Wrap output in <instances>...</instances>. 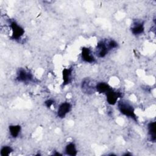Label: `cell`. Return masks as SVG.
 Returning <instances> with one entry per match:
<instances>
[{"label":"cell","mask_w":156,"mask_h":156,"mask_svg":"<svg viewBox=\"0 0 156 156\" xmlns=\"http://www.w3.org/2000/svg\"><path fill=\"white\" fill-rule=\"evenodd\" d=\"M118 108L122 114L132 118L135 121H137V118L136 115L135 113L134 109L130 104H129L126 101H121L118 102Z\"/></svg>","instance_id":"cell-1"},{"label":"cell","mask_w":156,"mask_h":156,"mask_svg":"<svg viewBox=\"0 0 156 156\" xmlns=\"http://www.w3.org/2000/svg\"><path fill=\"white\" fill-rule=\"evenodd\" d=\"M110 49L111 48H110L108 41H101L97 44V55L99 57H104Z\"/></svg>","instance_id":"cell-2"},{"label":"cell","mask_w":156,"mask_h":156,"mask_svg":"<svg viewBox=\"0 0 156 156\" xmlns=\"http://www.w3.org/2000/svg\"><path fill=\"white\" fill-rule=\"evenodd\" d=\"M10 27L12 30V38L13 40H18L24 33L23 28L19 26L15 21L11 22Z\"/></svg>","instance_id":"cell-3"},{"label":"cell","mask_w":156,"mask_h":156,"mask_svg":"<svg viewBox=\"0 0 156 156\" xmlns=\"http://www.w3.org/2000/svg\"><path fill=\"white\" fill-rule=\"evenodd\" d=\"M107 101L108 103L110 105H114L116 104L118 98H121L122 94L119 92L114 91L112 88L106 93Z\"/></svg>","instance_id":"cell-4"},{"label":"cell","mask_w":156,"mask_h":156,"mask_svg":"<svg viewBox=\"0 0 156 156\" xmlns=\"http://www.w3.org/2000/svg\"><path fill=\"white\" fill-rule=\"evenodd\" d=\"M16 79L20 82H26L32 79V75L31 73L27 72L23 69H20L17 73Z\"/></svg>","instance_id":"cell-5"},{"label":"cell","mask_w":156,"mask_h":156,"mask_svg":"<svg viewBox=\"0 0 156 156\" xmlns=\"http://www.w3.org/2000/svg\"><path fill=\"white\" fill-rule=\"evenodd\" d=\"M71 105L68 102L62 103L60 107H58L57 111V115L59 118H63L65 116V115L70 111L71 110Z\"/></svg>","instance_id":"cell-6"},{"label":"cell","mask_w":156,"mask_h":156,"mask_svg":"<svg viewBox=\"0 0 156 156\" xmlns=\"http://www.w3.org/2000/svg\"><path fill=\"white\" fill-rule=\"evenodd\" d=\"M82 58L86 62L93 63L94 62V58L91 55V52L89 48H83L82 50Z\"/></svg>","instance_id":"cell-7"},{"label":"cell","mask_w":156,"mask_h":156,"mask_svg":"<svg viewBox=\"0 0 156 156\" xmlns=\"http://www.w3.org/2000/svg\"><path fill=\"white\" fill-rule=\"evenodd\" d=\"M155 122H151L148 126V133L150 137L151 141L155 142L156 136H155Z\"/></svg>","instance_id":"cell-8"},{"label":"cell","mask_w":156,"mask_h":156,"mask_svg":"<svg viewBox=\"0 0 156 156\" xmlns=\"http://www.w3.org/2000/svg\"><path fill=\"white\" fill-rule=\"evenodd\" d=\"M96 89L99 93H107L112 89V88L107 83L101 82L96 85Z\"/></svg>","instance_id":"cell-9"},{"label":"cell","mask_w":156,"mask_h":156,"mask_svg":"<svg viewBox=\"0 0 156 156\" xmlns=\"http://www.w3.org/2000/svg\"><path fill=\"white\" fill-rule=\"evenodd\" d=\"M72 68H65L63 71V85H67L70 82L71 77Z\"/></svg>","instance_id":"cell-10"},{"label":"cell","mask_w":156,"mask_h":156,"mask_svg":"<svg viewBox=\"0 0 156 156\" xmlns=\"http://www.w3.org/2000/svg\"><path fill=\"white\" fill-rule=\"evenodd\" d=\"M132 32L134 35H139L144 31V24L143 23L136 22L134 23L133 26L131 29Z\"/></svg>","instance_id":"cell-11"},{"label":"cell","mask_w":156,"mask_h":156,"mask_svg":"<svg viewBox=\"0 0 156 156\" xmlns=\"http://www.w3.org/2000/svg\"><path fill=\"white\" fill-rule=\"evenodd\" d=\"M21 126L19 125H12L9 126V131L12 137L16 138L20 133Z\"/></svg>","instance_id":"cell-12"},{"label":"cell","mask_w":156,"mask_h":156,"mask_svg":"<svg viewBox=\"0 0 156 156\" xmlns=\"http://www.w3.org/2000/svg\"><path fill=\"white\" fill-rule=\"evenodd\" d=\"M65 152L67 155L74 156L77 154V150L76 149V146L73 143L68 144L65 148Z\"/></svg>","instance_id":"cell-13"},{"label":"cell","mask_w":156,"mask_h":156,"mask_svg":"<svg viewBox=\"0 0 156 156\" xmlns=\"http://www.w3.org/2000/svg\"><path fill=\"white\" fill-rule=\"evenodd\" d=\"M90 82L88 80H85L82 82V88L83 89V91L86 93H92L93 91V88L91 86H90Z\"/></svg>","instance_id":"cell-14"},{"label":"cell","mask_w":156,"mask_h":156,"mask_svg":"<svg viewBox=\"0 0 156 156\" xmlns=\"http://www.w3.org/2000/svg\"><path fill=\"white\" fill-rule=\"evenodd\" d=\"M13 149L9 146H4L2 147L1 150V156H7L9 155L12 152Z\"/></svg>","instance_id":"cell-15"},{"label":"cell","mask_w":156,"mask_h":156,"mask_svg":"<svg viewBox=\"0 0 156 156\" xmlns=\"http://www.w3.org/2000/svg\"><path fill=\"white\" fill-rule=\"evenodd\" d=\"M53 103H54V101L52 100L49 99V100H48L45 102V105H46L47 107L50 108L51 107V105L53 104Z\"/></svg>","instance_id":"cell-16"},{"label":"cell","mask_w":156,"mask_h":156,"mask_svg":"<svg viewBox=\"0 0 156 156\" xmlns=\"http://www.w3.org/2000/svg\"><path fill=\"white\" fill-rule=\"evenodd\" d=\"M54 155H61V154H59V153H58V152H56V153H55Z\"/></svg>","instance_id":"cell-17"}]
</instances>
